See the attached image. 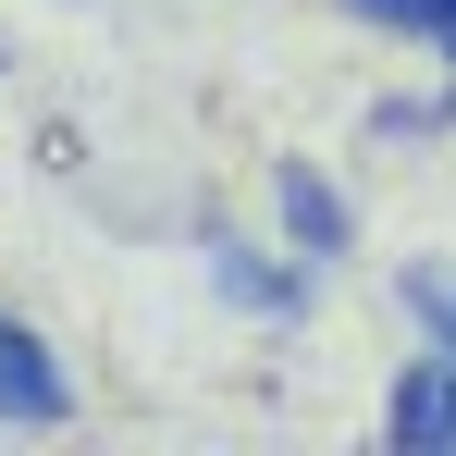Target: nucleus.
Returning <instances> with one entry per match:
<instances>
[{"label":"nucleus","instance_id":"0eeeda50","mask_svg":"<svg viewBox=\"0 0 456 456\" xmlns=\"http://www.w3.org/2000/svg\"><path fill=\"white\" fill-rule=\"evenodd\" d=\"M419 37H432V50L456 62V0H432V25H419Z\"/></svg>","mask_w":456,"mask_h":456},{"label":"nucleus","instance_id":"f257e3e1","mask_svg":"<svg viewBox=\"0 0 456 456\" xmlns=\"http://www.w3.org/2000/svg\"><path fill=\"white\" fill-rule=\"evenodd\" d=\"M62 419H75V382L50 358V333L0 308V432H62Z\"/></svg>","mask_w":456,"mask_h":456},{"label":"nucleus","instance_id":"f03ea898","mask_svg":"<svg viewBox=\"0 0 456 456\" xmlns=\"http://www.w3.org/2000/svg\"><path fill=\"white\" fill-rule=\"evenodd\" d=\"M272 210H284V247H297V259H346V247H358V210H346V185H333L321 160H284V173H272Z\"/></svg>","mask_w":456,"mask_h":456},{"label":"nucleus","instance_id":"20e7f679","mask_svg":"<svg viewBox=\"0 0 456 456\" xmlns=\"http://www.w3.org/2000/svg\"><path fill=\"white\" fill-rule=\"evenodd\" d=\"M382 432H395V444H456V358H444V346L382 395Z\"/></svg>","mask_w":456,"mask_h":456},{"label":"nucleus","instance_id":"7ed1b4c3","mask_svg":"<svg viewBox=\"0 0 456 456\" xmlns=\"http://www.w3.org/2000/svg\"><path fill=\"white\" fill-rule=\"evenodd\" d=\"M210 284H223L234 308H259V321H297L308 284H321V259H272V247H234V234H210Z\"/></svg>","mask_w":456,"mask_h":456},{"label":"nucleus","instance_id":"423d86ee","mask_svg":"<svg viewBox=\"0 0 456 456\" xmlns=\"http://www.w3.org/2000/svg\"><path fill=\"white\" fill-rule=\"evenodd\" d=\"M346 12H370V25H407V37L432 25V0H346Z\"/></svg>","mask_w":456,"mask_h":456},{"label":"nucleus","instance_id":"39448f33","mask_svg":"<svg viewBox=\"0 0 456 456\" xmlns=\"http://www.w3.org/2000/svg\"><path fill=\"white\" fill-rule=\"evenodd\" d=\"M407 321H419V333L456 358V272H407Z\"/></svg>","mask_w":456,"mask_h":456}]
</instances>
